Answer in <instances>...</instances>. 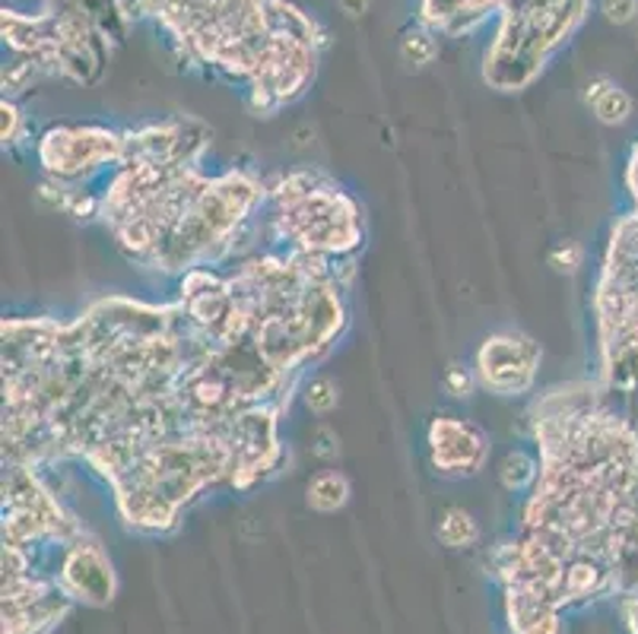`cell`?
<instances>
[{"label":"cell","mask_w":638,"mask_h":634,"mask_svg":"<svg viewBox=\"0 0 638 634\" xmlns=\"http://www.w3.org/2000/svg\"><path fill=\"white\" fill-rule=\"evenodd\" d=\"M270 232L287 251L321 261H352L366 222L359 203L325 172L299 169L267 188Z\"/></svg>","instance_id":"obj_4"},{"label":"cell","mask_w":638,"mask_h":634,"mask_svg":"<svg viewBox=\"0 0 638 634\" xmlns=\"http://www.w3.org/2000/svg\"><path fill=\"white\" fill-rule=\"evenodd\" d=\"M20 133H22V114L17 109V102L13 99H3L0 102V137H3V143H20Z\"/></svg>","instance_id":"obj_19"},{"label":"cell","mask_w":638,"mask_h":634,"mask_svg":"<svg viewBox=\"0 0 638 634\" xmlns=\"http://www.w3.org/2000/svg\"><path fill=\"white\" fill-rule=\"evenodd\" d=\"M537 476H540V457L528 451H508L499 463V485L511 495L530 492L537 485Z\"/></svg>","instance_id":"obj_15"},{"label":"cell","mask_w":638,"mask_h":634,"mask_svg":"<svg viewBox=\"0 0 638 634\" xmlns=\"http://www.w3.org/2000/svg\"><path fill=\"white\" fill-rule=\"evenodd\" d=\"M540 362H544V350L534 336L521 330H499L480 343L473 374L489 394L521 396L534 391Z\"/></svg>","instance_id":"obj_9"},{"label":"cell","mask_w":638,"mask_h":634,"mask_svg":"<svg viewBox=\"0 0 638 634\" xmlns=\"http://www.w3.org/2000/svg\"><path fill=\"white\" fill-rule=\"evenodd\" d=\"M600 13L614 26H626L638 17V0H600Z\"/></svg>","instance_id":"obj_21"},{"label":"cell","mask_w":638,"mask_h":634,"mask_svg":"<svg viewBox=\"0 0 638 634\" xmlns=\"http://www.w3.org/2000/svg\"><path fill=\"white\" fill-rule=\"evenodd\" d=\"M42 77H44V70L36 64V61H29V58H17L13 64L3 67V99L20 95V92H26L32 83H39Z\"/></svg>","instance_id":"obj_18"},{"label":"cell","mask_w":638,"mask_h":634,"mask_svg":"<svg viewBox=\"0 0 638 634\" xmlns=\"http://www.w3.org/2000/svg\"><path fill=\"white\" fill-rule=\"evenodd\" d=\"M210 131L172 118L124 133V155L99 194V222L137 266L166 276L217 270L242 248L267 188L242 169L203 175Z\"/></svg>","instance_id":"obj_2"},{"label":"cell","mask_w":638,"mask_h":634,"mask_svg":"<svg viewBox=\"0 0 638 634\" xmlns=\"http://www.w3.org/2000/svg\"><path fill=\"white\" fill-rule=\"evenodd\" d=\"M340 7H343L347 17H362V13H369L372 0H340Z\"/></svg>","instance_id":"obj_24"},{"label":"cell","mask_w":638,"mask_h":634,"mask_svg":"<svg viewBox=\"0 0 638 634\" xmlns=\"http://www.w3.org/2000/svg\"><path fill=\"white\" fill-rule=\"evenodd\" d=\"M87 536L61 499L42 480V470L3 466V546H67Z\"/></svg>","instance_id":"obj_7"},{"label":"cell","mask_w":638,"mask_h":634,"mask_svg":"<svg viewBox=\"0 0 638 634\" xmlns=\"http://www.w3.org/2000/svg\"><path fill=\"white\" fill-rule=\"evenodd\" d=\"M429 463L441 480L480 476L492 454V441L477 422L461 416H436L426 429Z\"/></svg>","instance_id":"obj_10"},{"label":"cell","mask_w":638,"mask_h":634,"mask_svg":"<svg viewBox=\"0 0 638 634\" xmlns=\"http://www.w3.org/2000/svg\"><path fill=\"white\" fill-rule=\"evenodd\" d=\"M61 591L73 606H109L118 593V574L111 565L109 552L96 536H80L73 546L67 549L64 565H61Z\"/></svg>","instance_id":"obj_11"},{"label":"cell","mask_w":638,"mask_h":634,"mask_svg":"<svg viewBox=\"0 0 638 634\" xmlns=\"http://www.w3.org/2000/svg\"><path fill=\"white\" fill-rule=\"evenodd\" d=\"M585 102H588V109H591V114H595L597 121L607 124V128L626 124V121L632 118V111H636L632 95H629L622 87H617L614 80H607V77H597V80L588 83V89H585Z\"/></svg>","instance_id":"obj_12"},{"label":"cell","mask_w":638,"mask_h":634,"mask_svg":"<svg viewBox=\"0 0 638 634\" xmlns=\"http://www.w3.org/2000/svg\"><path fill=\"white\" fill-rule=\"evenodd\" d=\"M626 184L636 210L614 225L595 289L597 381L619 394H638V147L629 155Z\"/></svg>","instance_id":"obj_5"},{"label":"cell","mask_w":638,"mask_h":634,"mask_svg":"<svg viewBox=\"0 0 638 634\" xmlns=\"http://www.w3.org/2000/svg\"><path fill=\"white\" fill-rule=\"evenodd\" d=\"M172 36L191 67L242 83L255 118H273L306 95L328 32L287 0H131Z\"/></svg>","instance_id":"obj_3"},{"label":"cell","mask_w":638,"mask_h":634,"mask_svg":"<svg viewBox=\"0 0 638 634\" xmlns=\"http://www.w3.org/2000/svg\"><path fill=\"white\" fill-rule=\"evenodd\" d=\"M588 0H562L559 7L530 17H499L496 39L484 58V80L499 92L528 89L552 51L585 22Z\"/></svg>","instance_id":"obj_6"},{"label":"cell","mask_w":638,"mask_h":634,"mask_svg":"<svg viewBox=\"0 0 638 634\" xmlns=\"http://www.w3.org/2000/svg\"><path fill=\"white\" fill-rule=\"evenodd\" d=\"M581 261H585V251L575 241H562V244H556L550 251V263L559 273H575L581 266Z\"/></svg>","instance_id":"obj_20"},{"label":"cell","mask_w":638,"mask_h":634,"mask_svg":"<svg viewBox=\"0 0 638 634\" xmlns=\"http://www.w3.org/2000/svg\"><path fill=\"white\" fill-rule=\"evenodd\" d=\"M302 400H306V406H309L315 416H328V413H333L340 406V388H337L333 378L321 374V378H311L309 384H306Z\"/></svg>","instance_id":"obj_17"},{"label":"cell","mask_w":638,"mask_h":634,"mask_svg":"<svg viewBox=\"0 0 638 634\" xmlns=\"http://www.w3.org/2000/svg\"><path fill=\"white\" fill-rule=\"evenodd\" d=\"M439 58V36L426 26H413L400 36V61L410 67H426Z\"/></svg>","instance_id":"obj_16"},{"label":"cell","mask_w":638,"mask_h":634,"mask_svg":"<svg viewBox=\"0 0 638 634\" xmlns=\"http://www.w3.org/2000/svg\"><path fill=\"white\" fill-rule=\"evenodd\" d=\"M445 384H448V391L455 396H470L480 381H477V374L463 372L461 365H451V369H448V378H445Z\"/></svg>","instance_id":"obj_23"},{"label":"cell","mask_w":638,"mask_h":634,"mask_svg":"<svg viewBox=\"0 0 638 634\" xmlns=\"http://www.w3.org/2000/svg\"><path fill=\"white\" fill-rule=\"evenodd\" d=\"M311 454L318 460H333L340 454V437L328 425H318L315 435H311Z\"/></svg>","instance_id":"obj_22"},{"label":"cell","mask_w":638,"mask_h":634,"mask_svg":"<svg viewBox=\"0 0 638 634\" xmlns=\"http://www.w3.org/2000/svg\"><path fill=\"white\" fill-rule=\"evenodd\" d=\"M350 502V480L340 470H321L306 485V504L318 514H337Z\"/></svg>","instance_id":"obj_13"},{"label":"cell","mask_w":638,"mask_h":634,"mask_svg":"<svg viewBox=\"0 0 638 634\" xmlns=\"http://www.w3.org/2000/svg\"><path fill=\"white\" fill-rule=\"evenodd\" d=\"M48 181L80 184L99 172H111L124 155V133L96 124H58L36 143Z\"/></svg>","instance_id":"obj_8"},{"label":"cell","mask_w":638,"mask_h":634,"mask_svg":"<svg viewBox=\"0 0 638 634\" xmlns=\"http://www.w3.org/2000/svg\"><path fill=\"white\" fill-rule=\"evenodd\" d=\"M436 536L445 549H470L480 543V524L473 521L470 511H463L458 504H448L439 514Z\"/></svg>","instance_id":"obj_14"},{"label":"cell","mask_w":638,"mask_h":634,"mask_svg":"<svg viewBox=\"0 0 638 634\" xmlns=\"http://www.w3.org/2000/svg\"><path fill=\"white\" fill-rule=\"evenodd\" d=\"M528 425L540 476L492 571L511 634H562V613L638 593V394L559 384Z\"/></svg>","instance_id":"obj_1"}]
</instances>
